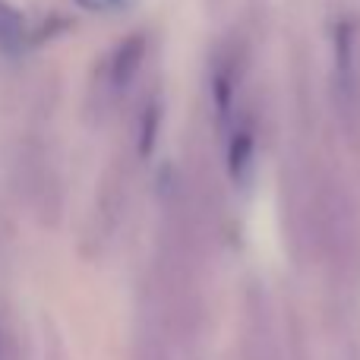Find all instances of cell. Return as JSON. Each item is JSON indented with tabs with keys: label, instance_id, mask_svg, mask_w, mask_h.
<instances>
[{
	"label": "cell",
	"instance_id": "6da1fadb",
	"mask_svg": "<svg viewBox=\"0 0 360 360\" xmlns=\"http://www.w3.org/2000/svg\"><path fill=\"white\" fill-rule=\"evenodd\" d=\"M29 44H32V35H29L25 16L16 10V6L0 0V54L16 57V54H22Z\"/></svg>",
	"mask_w": 360,
	"mask_h": 360
},
{
	"label": "cell",
	"instance_id": "7a4b0ae2",
	"mask_svg": "<svg viewBox=\"0 0 360 360\" xmlns=\"http://www.w3.org/2000/svg\"><path fill=\"white\" fill-rule=\"evenodd\" d=\"M139 60H143V38H127L124 44H120V51L114 54V86H127V79L133 76V70L139 67Z\"/></svg>",
	"mask_w": 360,
	"mask_h": 360
},
{
	"label": "cell",
	"instance_id": "3957f363",
	"mask_svg": "<svg viewBox=\"0 0 360 360\" xmlns=\"http://www.w3.org/2000/svg\"><path fill=\"white\" fill-rule=\"evenodd\" d=\"M228 165H231V174L234 180H243L253 168V139L247 133H237L231 139V152H228Z\"/></svg>",
	"mask_w": 360,
	"mask_h": 360
},
{
	"label": "cell",
	"instance_id": "277c9868",
	"mask_svg": "<svg viewBox=\"0 0 360 360\" xmlns=\"http://www.w3.org/2000/svg\"><path fill=\"white\" fill-rule=\"evenodd\" d=\"M76 4L92 10V13H108V10H120L127 0H76Z\"/></svg>",
	"mask_w": 360,
	"mask_h": 360
}]
</instances>
